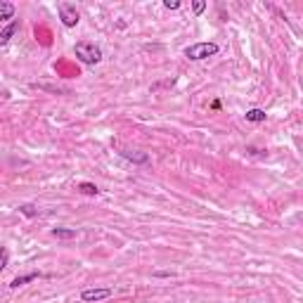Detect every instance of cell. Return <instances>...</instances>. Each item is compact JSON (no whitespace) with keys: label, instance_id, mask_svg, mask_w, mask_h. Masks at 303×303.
Here are the masks:
<instances>
[{"label":"cell","instance_id":"obj_12","mask_svg":"<svg viewBox=\"0 0 303 303\" xmlns=\"http://www.w3.org/2000/svg\"><path fill=\"white\" fill-rule=\"evenodd\" d=\"M19 211L24 213V216H28V218H33V216H38V209H36L33 204H24V206H19Z\"/></svg>","mask_w":303,"mask_h":303},{"label":"cell","instance_id":"obj_2","mask_svg":"<svg viewBox=\"0 0 303 303\" xmlns=\"http://www.w3.org/2000/svg\"><path fill=\"white\" fill-rule=\"evenodd\" d=\"M74 53L79 57L83 64H97L100 59H102V50L95 45V43H76V48H74Z\"/></svg>","mask_w":303,"mask_h":303},{"label":"cell","instance_id":"obj_7","mask_svg":"<svg viewBox=\"0 0 303 303\" xmlns=\"http://www.w3.org/2000/svg\"><path fill=\"white\" fill-rule=\"evenodd\" d=\"M121 154L128 159V161H133V164H147L149 161V157H147L145 152H135V149H123Z\"/></svg>","mask_w":303,"mask_h":303},{"label":"cell","instance_id":"obj_13","mask_svg":"<svg viewBox=\"0 0 303 303\" xmlns=\"http://www.w3.org/2000/svg\"><path fill=\"white\" fill-rule=\"evenodd\" d=\"M192 10H194V14H201L206 10V2H204V0H197V2L192 5Z\"/></svg>","mask_w":303,"mask_h":303},{"label":"cell","instance_id":"obj_10","mask_svg":"<svg viewBox=\"0 0 303 303\" xmlns=\"http://www.w3.org/2000/svg\"><path fill=\"white\" fill-rule=\"evenodd\" d=\"M14 17V5L7 0H0V19H12Z\"/></svg>","mask_w":303,"mask_h":303},{"label":"cell","instance_id":"obj_8","mask_svg":"<svg viewBox=\"0 0 303 303\" xmlns=\"http://www.w3.org/2000/svg\"><path fill=\"white\" fill-rule=\"evenodd\" d=\"M50 235L57 239H76V230L74 227H53Z\"/></svg>","mask_w":303,"mask_h":303},{"label":"cell","instance_id":"obj_15","mask_svg":"<svg viewBox=\"0 0 303 303\" xmlns=\"http://www.w3.org/2000/svg\"><path fill=\"white\" fill-rule=\"evenodd\" d=\"M7 263H10V253H7V249H2V261H0V268H7Z\"/></svg>","mask_w":303,"mask_h":303},{"label":"cell","instance_id":"obj_3","mask_svg":"<svg viewBox=\"0 0 303 303\" xmlns=\"http://www.w3.org/2000/svg\"><path fill=\"white\" fill-rule=\"evenodd\" d=\"M57 10H59V19H62V24H64L66 28H74L81 22V14H79V10H76V5H71V2H59Z\"/></svg>","mask_w":303,"mask_h":303},{"label":"cell","instance_id":"obj_4","mask_svg":"<svg viewBox=\"0 0 303 303\" xmlns=\"http://www.w3.org/2000/svg\"><path fill=\"white\" fill-rule=\"evenodd\" d=\"M111 296V289L109 287H100V289H83L81 291V301L83 303H97L102 299H109Z\"/></svg>","mask_w":303,"mask_h":303},{"label":"cell","instance_id":"obj_5","mask_svg":"<svg viewBox=\"0 0 303 303\" xmlns=\"http://www.w3.org/2000/svg\"><path fill=\"white\" fill-rule=\"evenodd\" d=\"M19 28H22V24H19V19H14L12 24H7V27L0 31V45H5V43H10V38H12L14 33H19Z\"/></svg>","mask_w":303,"mask_h":303},{"label":"cell","instance_id":"obj_14","mask_svg":"<svg viewBox=\"0 0 303 303\" xmlns=\"http://www.w3.org/2000/svg\"><path fill=\"white\" fill-rule=\"evenodd\" d=\"M164 7L166 10H178L180 7V0H164Z\"/></svg>","mask_w":303,"mask_h":303},{"label":"cell","instance_id":"obj_9","mask_svg":"<svg viewBox=\"0 0 303 303\" xmlns=\"http://www.w3.org/2000/svg\"><path fill=\"white\" fill-rule=\"evenodd\" d=\"M265 116H268V114H265L263 109H249V111H247V121H249V123H263Z\"/></svg>","mask_w":303,"mask_h":303},{"label":"cell","instance_id":"obj_6","mask_svg":"<svg viewBox=\"0 0 303 303\" xmlns=\"http://www.w3.org/2000/svg\"><path fill=\"white\" fill-rule=\"evenodd\" d=\"M38 277H40V273H27V275L14 277L12 282H10V289H19V287H24V284L33 282V279H38Z\"/></svg>","mask_w":303,"mask_h":303},{"label":"cell","instance_id":"obj_1","mask_svg":"<svg viewBox=\"0 0 303 303\" xmlns=\"http://www.w3.org/2000/svg\"><path fill=\"white\" fill-rule=\"evenodd\" d=\"M218 45L216 43H194V45H187L185 48V57L187 59H192V62H201V59H209V57H213V55H218Z\"/></svg>","mask_w":303,"mask_h":303},{"label":"cell","instance_id":"obj_11","mask_svg":"<svg viewBox=\"0 0 303 303\" xmlns=\"http://www.w3.org/2000/svg\"><path fill=\"white\" fill-rule=\"evenodd\" d=\"M79 190L83 192V194H88V197H97V194H100L97 185H92V183H81V185H79Z\"/></svg>","mask_w":303,"mask_h":303}]
</instances>
